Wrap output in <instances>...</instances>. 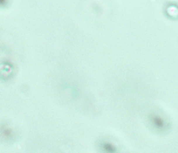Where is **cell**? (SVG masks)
<instances>
[{
    "mask_svg": "<svg viewBox=\"0 0 178 153\" xmlns=\"http://www.w3.org/2000/svg\"><path fill=\"white\" fill-rule=\"evenodd\" d=\"M100 149L103 153H118V147L114 143L107 140L100 143Z\"/></svg>",
    "mask_w": 178,
    "mask_h": 153,
    "instance_id": "obj_1",
    "label": "cell"
}]
</instances>
